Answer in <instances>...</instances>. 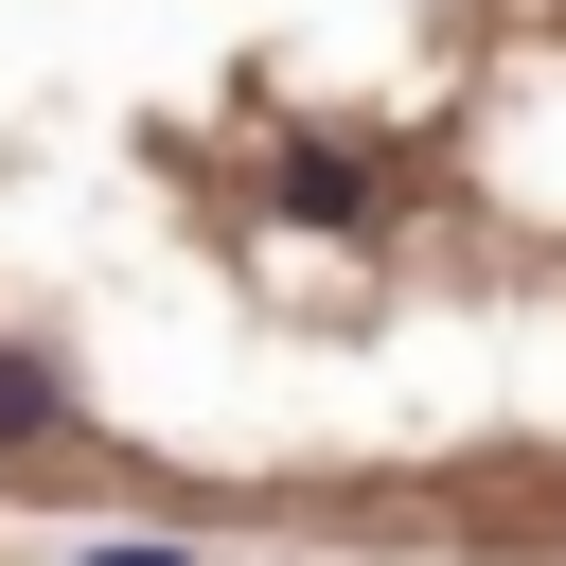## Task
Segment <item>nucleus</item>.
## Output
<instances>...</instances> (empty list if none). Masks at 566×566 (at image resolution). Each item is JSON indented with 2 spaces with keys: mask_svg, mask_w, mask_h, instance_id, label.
Returning <instances> with one entry per match:
<instances>
[{
  "mask_svg": "<svg viewBox=\"0 0 566 566\" xmlns=\"http://www.w3.org/2000/svg\"><path fill=\"white\" fill-rule=\"evenodd\" d=\"M0 495L566 566V0H0Z\"/></svg>",
  "mask_w": 566,
  "mask_h": 566,
  "instance_id": "1",
  "label": "nucleus"
},
{
  "mask_svg": "<svg viewBox=\"0 0 566 566\" xmlns=\"http://www.w3.org/2000/svg\"><path fill=\"white\" fill-rule=\"evenodd\" d=\"M124 566H195V548H124Z\"/></svg>",
  "mask_w": 566,
  "mask_h": 566,
  "instance_id": "2",
  "label": "nucleus"
}]
</instances>
